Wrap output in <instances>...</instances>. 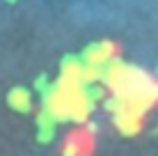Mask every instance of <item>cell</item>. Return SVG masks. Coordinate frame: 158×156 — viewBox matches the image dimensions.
<instances>
[{"mask_svg":"<svg viewBox=\"0 0 158 156\" xmlns=\"http://www.w3.org/2000/svg\"><path fill=\"white\" fill-rule=\"evenodd\" d=\"M92 147V136L87 131H73L71 136H67V142H64V154L67 156H85Z\"/></svg>","mask_w":158,"mask_h":156,"instance_id":"cell-1","label":"cell"}]
</instances>
